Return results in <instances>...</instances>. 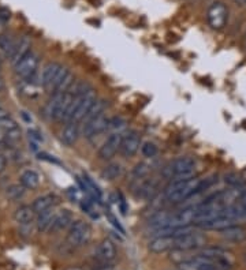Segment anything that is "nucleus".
<instances>
[{"label": "nucleus", "instance_id": "obj_1", "mask_svg": "<svg viewBox=\"0 0 246 270\" xmlns=\"http://www.w3.org/2000/svg\"><path fill=\"white\" fill-rule=\"evenodd\" d=\"M96 101H97V94L96 92H95V89H92V87H91L85 94L74 96L64 121H66V123H70V121H74V123L84 121L87 113L89 112V109L92 108L93 104Z\"/></svg>", "mask_w": 246, "mask_h": 270}, {"label": "nucleus", "instance_id": "obj_2", "mask_svg": "<svg viewBox=\"0 0 246 270\" xmlns=\"http://www.w3.org/2000/svg\"><path fill=\"white\" fill-rule=\"evenodd\" d=\"M196 160L190 156H181L173 160L166 168L164 176L169 179H190L196 176Z\"/></svg>", "mask_w": 246, "mask_h": 270}, {"label": "nucleus", "instance_id": "obj_3", "mask_svg": "<svg viewBox=\"0 0 246 270\" xmlns=\"http://www.w3.org/2000/svg\"><path fill=\"white\" fill-rule=\"evenodd\" d=\"M92 236V229L89 227V224L82 220L72 221V224L68 228L67 233V243L74 248L82 247L91 240Z\"/></svg>", "mask_w": 246, "mask_h": 270}, {"label": "nucleus", "instance_id": "obj_4", "mask_svg": "<svg viewBox=\"0 0 246 270\" xmlns=\"http://www.w3.org/2000/svg\"><path fill=\"white\" fill-rule=\"evenodd\" d=\"M227 18H228V9L222 2H215L208 9L207 21L208 25L213 30H220L226 26Z\"/></svg>", "mask_w": 246, "mask_h": 270}, {"label": "nucleus", "instance_id": "obj_5", "mask_svg": "<svg viewBox=\"0 0 246 270\" xmlns=\"http://www.w3.org/2000/svg\"><path fill=\"white\" fill-rule=\"evenodd\" d=\"M179 270H227L226 267H223L219 263H216L215 260L209 259L207 256L198 255L189 258V259L181 262L178 265Z\"/></svg>", "mask_w": 246, "mask_h": 270}, {"label": "nucleus", "instance_id": "obj_6", "mask_svg": "<svg viewBox=\"0 0 246 270\" xmlns=\"http://www.w3.org/2000/svg\"><path fill=\"white\" fill-rule=\"evenodd\" d=\"M204 244H205V237L201 233H197V232L194 231L174 237V250H197L200 247H203Z\"/></svg>", "mask_w": 246, "mask_h": 270}, {"label": "nucleus", "instance_id": "obj_7", "mask_svg": "<svg viewBox=\"0 0 246 270\" xmlns=\"http://www.w3.org/2000/svg\"><path fill=\"white\" fill-rule=\"evenodd\" d=\"M39 67V56L33 52H29L25 58L14 66L15 74L24 79H29L32 75L36 74V70Z\"/></svg>", "mask_w": 246, "mask_h": 270}, {"label": "nucleus", "instance_id": "obj_8", "mask_svg": "<svg viewBox=\"0 0 246 270\" xmlns=\"http://www.w3.org/2000/svg\"><path fill=\"white\" fill-rule=\"evenodd\" d=\"M200 254L207 256L209 259L215 260L216 263L226 267L227 270H231L232 266H234V256H232L231 252H228L220 247H208V248H204Z\"/></svg>", "mask_w": 246, "mask_h": 270}, {"label": "nucleus", "instance_id": "obj_9", "mask_svg": "<svg viewBox=\"0 0 246 270\" xmlns=\"http://www.w3.org/2000/svg\"><path fill=\"white\" fill-rule=\"evenodd\" d=\"M107 128H110V119H108L104 113H102V115L91 119V120L85 121L84 128H82V134H84L85 138H89V140H91L93 137L104 132Z\"/></svg>", "mask_w": 246, "mask_h": 270}, {"label": "nucleus", "instance_id": "obj_10", "mask_svg": "<svg viewBox=\"0 0 246 270\" xmlns=\"http://www.w3.org/2000/svg\"><path fill=\"white\" fill-rule=\"evenodd\" d=\"M122 138H123V134H121V132H112V134L108 135L107 140L104 141V144L99 149V157L104 161L111 160L116 155V152L121 149Z\"/></svg>", "mask_w": 246, "mask_h": 270}, {"label": "nucleus", "instance_id": "obj_11", "mask_svg": "<svg viewBox=\"0 0 246 270\" xmlns=\"http://www.w3.org/2000/svg\"><path fill=\"white\" fill-rule=\"evenodd\" d=\"M141 146V137L137 131L131 130L127 134L123 135L119 152L125 157H133L138 152Z\"/></svg>", "mask_w": 246, "mask_h": 270}, {"label": "nucleus", "instance_id": "obj_12", "mask_svg": "<svg viewBox=\"0 0 246 270\" xmlns=\"http://www.w3.org/2000/svg\"><path fill=\"white\" fill-rule=\"evenodd\" d=\"M137 184L133 188L134 195L137 198H142V199H152L154 197V194L157 191V183L154 179H135Z\"/></svg>", "mask_w": 246, "mask_h": 270}, {"label": "nucleus", "instance_id": "obj_13", "mask_svg": "<svg viewBox=\"0 0 246 270\" xmlns=\"http://www.w3.org/2000/svg\"><path fill=\"white\" fill-rule=\"evenodd\" d=\"M95 256L99 262L102 263H110L116 258V247L114 241L110 239H104L99 243L96 251H95Z\"/></svg>", "mask_w": 246, "mask_h": 270}, {"label": "nucleus", "instance_id": "obj_14", "mask_svg": "<svg viewBox=\"0 0 246 270\" xmlns=\"http://www.w3.org/2000/svg\"><path fill=\"white\" fill-rule=\"evenodd\" d=\"M78 183L81 186L82 191L87 193L89 195V198L92 199L93 202H102L103 199V193L100 187L97 186L96 182L93 180L91 176L88 174H82V178H78Z\"/></svg>", "mask_w": 246, "mask_h": 270}, {"label": "nucleus", "instance_id": "obj_15", "mask_svg": "<svg viewBox=\"0 0 246 270\" xmlns=\"http://www.w3.org/2000/svg\"><path fill=\"white\" fill-rule=\"evenodd\" d=\"M60 70H62V66L56 62H49L48 64H45V67L43 68L41 75H40V85L47 89H52L53 82Z\"/></svg>", "mask_w": 246, "mask_h": 270}, {"label": "nucleus", "instance_id": "obj_16", "mask_svg": "<svg viewBox=\"0 0 246 270\" xmlns=\"http://www.w3.org/2000/svg\"><path fill=\"white\" fill-rule=\"evenodd\" d=\"M148 250L153 254H161L167 251L174 250V236L164 235V236H154L148 244Z\"/></svg>", "mask_w": 246, "mask_h": 270}, {"label": "nucleus", "instance_id": "obj_17", "mask_svg": "<svg viewBox=\"0 0 246 270\" xmlns=\"http://www.w3.org/2000/svg\"><path fill=\"white\" fill-rule=\"evenodd\" d=\"M74 83L72 81L71 71L66 67H62V70L59 71L58 77L55 79V82L52 85L53 93H66L70 90V87Z\"/></svg>", "mask_w": 246, "mask_h": 270}, {"label": "nucleus", "instance_id": "obj_18", "mask_svg": "<svg viewBox=\"0 0 246 270\" xmlns=\"http://www.w3.org/2000/svg\"><path fill=\"white\" fill-rule=\"evenodd\" d=\"M36 217H37V214L34 213L33 208L28 206V205H22L14 213V220L21 227H29L30 224H33Z\"/></svg>", "mask_w": 246, "mask_h": 270}, {"label": "nucleus", "instance_id": "obj_19", "mask_svg": "<svg viewBox=\"0 0 246 270\" xmlns=\"http://www.w3.org/2000/svg\"><path fill=\"white\" fill-rule=\"evenodd\" d=\"M231 225H235V220H232V218L228 217H217L213 218V220H209V221L201 222V224H197L198 228H201V229H207V231H223V229H226V228L231 227Z\"/></svg>", "mask_w": 246, "mask_h": 270}, {"label": "nucleus", "instance_id": "obj_20", "mask_svg": "<svg viewBox=\"0 0 246 270\" xmlns=\"http://www.w3.org/2000/svg\"><path fill=\"white\" fill-rule=\"evenodd\" d=\"M78 137H79L78 123H74V121L66 123V125L63 127L62 132H60V141L63 144L66 146H72L78 141Z\"/></svg>", "mask_w": 246, "mask_h": 270}, {"label": "nucleus", "instance_id": "obj_21", "mask_svg": "<svg viewBox=\"0 0 246 270\" xmlns=\"http://www.w3.org/2000/svg\"><path fill=\"white\" fill-rule=\"evenodd\" d=\"M29 48H30V39L29 37H28V36L21 37V39L18 40L17 45H15V49L13 51V53H11V56L9 58L11 60V63H13V66H15L17 63L20 62L21 59L25 58V56H26V55L30 52Z\"/></svg>", "mask_w": 246, "mask_h": 270}, {"label": "nucleus", "instance_id": "obj_22", "mask_svg": "<svg viewBox=\"0 0 246 270\" xmlns=\"http://www.w3.org/2000/svg\"><path fill=\"white\" fill-rule=\"evenodd\" d=\"M55 217H56V212H55L53 208L40 213V214H37V217H36V227H37V229L40 232L49 231L52 228Z\"/></svg>", "mask_w": 246, "mask_h": 270}, {"label": "nucleus", "instance_id": "obj_23", "mask_svg": "<svg viewBox=\"0 0 246 270\" xmlns=\"http://www.w3.org/2000/svg\"><path fill=\"white\" fill-rule=\"evenodd\" d=\"M220 236L224 240L231 241V243H242L246 239V231L245 228L239 227V225H231V227L220 231Z\"/></svg>", "mask_w": 246, "mask_h": 270}, {"label": "nucleus", "instance_id": "obj_24", "mask_svg": "<svg viewBox=\"0 0 246 270\" xmlns=\"http://www.w3.org/2000/svg\"><path fill=\"white\" fill-rule=\"evenodd\" d=\"M72 224V213L67 209L64 210H60L59 213H56V217H55V221H53V225L51 228V231L59 232L66 229L67 227H70Z\"/></svg>", "mask_w": 246, "mask_h": 270}, {"label": "nucleus", "instance_id": "obj_25", "mask_svg": "<svg viewBox=\"0 0 246 270\" xmlns=\"http://www.w3.org/2000/svg\"><path fill=\"white\" fill-rule=\"evenodd\" d=\"M64 93H53L52 98L47 104V116L53 120L60 119V105H62V98Z\"/></svg>", "mask_w": 246, "mask_h": 270}, {"label": "nucleus", "instance_id": "obj_26", "mask_svg": "<svg viewBox=\"0 0 246 270\" xmlns=\"http://www.w3.org/2000/svg\"><path fill=\"white\" fill-rule=\"evenodd\" d=\"M20 183L24 186L26 190H34L39 187L40 176L39 174L33 169H26L20 176Z\"/></svg>", "mask_w": 246, "mask_h": 270}, {"label": "nucleus", "instance_id": "obj_27", "mask_svg": "<svg viewBox=\"0 0 246 270\" xmlns=\"http://www.w3.org/2000/svg\"><path fill=\"white\" fill-rule=\"evenodd\" d=\"M53 203H55V195L47 194V195H41V197L36 198L33 203H32V208H33L36 214H40V213H43L52 208Z\"/></svg>", "mask_w": 246, "mask_h": 270}, {"label": "nucleus", "instance_id": "obj_28", "mask_svg": "<svg viewBox=\"0 0 246 270\" xmlns=\"http://www.w3.org/2000/svg\"><path fill=\"white\" fill-rule=\"evenodd\" d=\"M18 43V40L14 39V36L10 33H2L0 34V51L5 53L6 58H10L11 53L15 49V45Z\"/></svg>", "mask_w": 246, "mask_h": 270}, {"label": "nucleus", "instance_id": "obj_29", "mask_svg": "<svg viewBox=\"0 0 246 270\" xmlns=\"http://www.w3.org/2000/svg\"><path fill=\"white\" fill-rule=\"evenodd\" d=\"M122 174H123V168L119 163H110L102 171V179H104L107 182H112V180L121 178Z\"/></svg>", "mask_w": 246, "mask_h": 270}, {"label": "nucleus", "instance_id": "obj_30", "mask_svg": "<svg viewBox=\"0 0 246 270\" xmlns=\"http://www.w3.org/2000/svg\"><path fill=\"white\" fill-rule=\"evenodd\" d=\"M25 191H26V188L22 186L21 183L18 184H11L9 187L6 188L5 195L7 199H10V201H18L21 198L25 195Z\"/></svg>", "mask_w": 246, "mask_h": 270}, {"label": "nucleus", "instance_id": "obj_31", "mask_svg": "<svg viewBox=\"0 0 246 270\" xmlns=\"http://www.w3.org/2000/svg\"><path fill=\"white\" fill-rule=\"evenodd\" d=\"M106 106H107V101L104 100V98H97V101L93 104V106L91 108V109H89V112L87 113V116H85L84 123L88 120H91V119H93V117H96V116L104 113Z\"/></svg>", "mask_w": 246, "mask_h": 270}, {"label": "nucleus", "instance_id": "obj_32", "mask_svg": "<svg viewBox=\"0 0 246 270\" xmlns=\"http://www.w3.org/2000/svg\"><path fill=\"white\" fill-rule=\"evenodd\" d=\"M157 152H159V149H157V145L154 142L146 141V142H144L141 145V153L146 159H153L154 156L157 155Z\"/></svg>", "mask_w": 246, "mask_h": 270}, {"label": "nucleus", "instance_id": "obj_33", "mask_svg": "<svg viewBox=\"0 0 246 270\" xmlns=\"http://www.w3.org/2000/svg\"><path fill=\"white\" fill-rule=\"evenodd\" d=\"M149 172V165L146 164V163H138V164L134 165V168L131 171V175H133V178L134 179H142L146 178Z\"/></svg>", "mask_w": 246, "mask_h": 270}, {"label": "nucleus", "instance_id": "obj_34", "mask_svg": "<svg viewBox=\"0 0 246 270\" xmlns=\"http://www.w3.org/2000/svg\"><path fill=\"white\" fill-rule=\"evenodd\" d=\"M81 209L91 218H99V213H97L96 208H95V202L93 201H82Z\"/></svg>", "mask_w": 246, "mask_h": 270}, {"label": "nucleus", "instance_id": "obj_35", "mask_svg": "<svg viewBox=\"0 0 246 270\" xmlns=\"http://www.w3.org/2000/svg\"><path fill=\"white\" fill-rule=\"evenodd\" d=\"M15 127H18L15 120H13L11 117L9 116H6V117H2L0 119V131H3V132H7L9 130H13Z\"/></svg>", "mask_w": 246, "mask_h": 270}, {"label": "nucleus", "instance_id": "obj_36", "mask_svg": "<svg viewBox=\"0 0 246 270\" xmlns=\"http://www.w3.org/2000/svg\"><path fill=\"white\" fill-rule=\"evenodd\" d=\"M21 138V131L18 127H15L13 130H9L6 132V142L9 144H15L17 141H20Z\"/></svg>", "mask_w": 246, "mask_h": 270}, {"label": "nucleus", "instance_id": "obj_37", "mask_svg": "<svg viewBox=\"0 0 246 270\" xmlns=\"http://www.w3.org/2000/svg\"><path fill=\"white\" fill-rule=\"evenodd\" d=\"M226 183L230 186V187H243L242 186V180L241 178L235 174H228L226 175Z\"/></svg>", "mask_w": 246, "mask_h": 270}, {"label": "nucleus", "instance_id": "obj_38", "mask_svg": "<svg viewBox=\"0 0 246 270\" xmlns=\"http://www.w3.org/2000/svg\"><path fill=\"white\" fill-rule=\"evenodd\" d=\"M106 214H107V217H108V220H110V222H111L112 225L115 227L116 231H119L122 233V235H125V229H123V227L121 225V222L116 220L115 216H114V214H112L111 212H107Z\"/></svg>", "mask_w": 246, "mask_h": 270}, {"label": "nucleus", "instance_id": "obj_39", "mask_svg": "<svg viewBox=\"0 0 246 270\" xmlns=\"http://www.w3.org/2000/svg\"><path fill=\"white\" fill-rule=\"evenodd\" d=\"M67 195L70 197V199H71L72 202H74V201H75V202L79 201V193H78L77 188H74V187L67 188Z\"/></svg>", "mask_w": 246, "mask_h": 270}, {"label": "nucleus", "instance_id": "obj_40", "mask_svg": "<svg viewBox=\"0 0 246 270\" xmlns=\"http://www.w3.org/2000/svg\"><path fill=\"white\" fill-rule=\"evenodd\" d=\"M125 124V121L121 117H114V119H110V128H119L122 125Z\"/></svg>", "mask_w": 246, "mask_h": 270}, {"label": "nucleus", "instance_id": "obj_41", "mask_svg": "<svg viewBox=\"0 0 246 270\" xmlns=\"http://www.w3.org/2000/svg\"><path fill=\"white\" fill-rule=\"evenodd\" d=\"M28 134H29V138L33 141V142H37V144H39V142H41V141H43V137H41V134H40L39 131L29 130V132H28Z\"/></svg>", "mask_w": 246, "mask_h": 270}, {"label": "nucleus", "instance_id": "obj_42", "mask_svg": "<svg viewBox=\"0 0 246 270\" xmlns=\"http://www.w3.org/2000/svg\"><path fill=\"white\" fill-rule=\"evenodd\" d=\"M118 205H119V209H121L122 214H126V212H127V205H126L125 198H123L122 194H119V201H118Z\"/></svg>", "mask_w": 246, "mask_h": 270}, {"label": "nucleus", "instance_id": "obj_43", "mask_svg": "<svg viewBox=\"0 0 246 270\" xmlns=\"http://www.w3.org/2000/svg\"><path fill=\"white\" fill-rule=\"evenodd\" d=\"M10 11L6 10V9H0V20L2 21H7L10 20Z\"/></svg>", "mask_w": 246, "mask_h": 270}, {"label": "nucleus", "instance_id": "obj_44", "mask_svg": "<svg viewBox=\"0 0 246 270\" xmlns=\"http://www.w3.org/2000/svg\"><path fill=\"white\" fill-rule=\"evenodd\" d=\"M238 205H239V206L242 208V210L246 213V191L242 194V197L238 199Z\"/></svg>", "mask_w": 246, "mask_h": 270}, {"label": "nucleus", "instance_id": "obj_45", "mask_svg": "<svg viewBox=\"0 0 246 270\" xmlns=\"http://www.w3.org/2000/svg\"><path fill=\"white\" fill-rule=\"evenodd\" d=\"M6 165H7V159H6L5 155L0 153V174L6 169Z\"/></svg>", "mask_w": 246, "mask_h": 270}, {"label": "nucleus", "instance_id": "obj_46", "mask_svg": "<svg viewBox=\"0 0 246 270\" xmlns=\"http://www.w3.org/2000/svg\"><path fill=\"white\" fill-rule=\"evenodd\" d=\"M6 116H7V112H6L5 109L0 106V119H2V117H6Z\"/></svg>", "mask_w": 246, "mask_h": 270}, {"label": "nucleus", "instance_id": "obj_47", "mask_svg": "<svg viewBox=\"0 0 246 270\" xmlns=\"http://www.w3.org/2000/svg\"><path fill=\"white\" fill-rule=\"evenodd\" d=\"M64 270H84V269L79 267V266H70V267H66Z\"/></svg>", "mask_w": 246, "mask_h": 270}, {"label": "nucleus", "instance_id": "obj_48", "mask_svg": "<svg viewBox=\"0 0 246 270\" xmlns=\"http://www.w3.org/2000/svg\"><path fill=\"white\" fill-rule=\"evenodd\" d=\"M234 2H235L236 5H239V6L246 5V0H234Z\"/></svg>", "mask_w": 246, "mask_h": 270}, {"label": "nucleus", "instance_id": "obj_49", "mask_svg": "<svg viewBox=\"0 0 246 270\" xmlns=\"http://www.w3.org/2000/svg\"><path fill=\"white\" fill-rule=\"evenodd\" d=\"M3 87H5V83H3V81H2V79H0V90H2V89H3Z\"/></svg>", "mask_w": 246, "mask_h": 270}, {"label": "nucleus", "instance_id": "obj_50", "mask_svg": "<svg viewBox=\"0 0 246 270\" xmlns=\"http://www.w3.org/2000/svg\"><path fill=\"white\" fill-rule=\"evenodd\" d=\"M243 260H245V263H246V251L243 252Z\"/></svg>", "mask_w": 246, "mask_h": 270}, {"label": "nucleus", "instance_id": "obj_51", "mask_svg": "<svg viewBox=\"0 0 246 270\" xmlns=\"http://www.w3.org/2000/svg\"><path fill=\"white\" fill-rule=\"evenodd\" d=\"M0 70H2V63H0Z\"/></svg>", "mask_w": 246, "mask_h": 270}, {"label": "nucleus", "instance_id": "obj_52", "mask_svg": "<svg viewBox=\"0 0 246 270\" xmlns=\"http://www.w3.org/2000/svg\"><path fill=\"white\" fill-rule=\"evenodd\" d=\"M245 39H246V33H245Z\"/></svg>", "mask_w": 246, "mask_h": 270}]
</instances>
